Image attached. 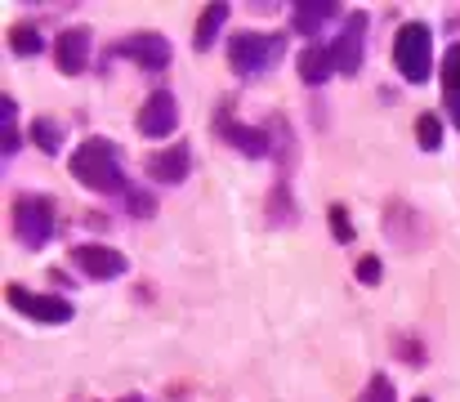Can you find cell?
<instances>
[{
    "label": "cell",
    "instance_id": "1",
    "mask_svg": "<svg viewBox=\"0 0 460 402\" xmlns=\"http://www.w3.org/2000/svg\"><path fill=\"white\" fill-rule=\"evenodd\" d=\"M72 174L90 188V192H126V174H121V152L108 138H85L72 152Z\"/></svg>",
    "mask_w": 460,
    "mask_h": 402
},
{
    "label": "cell",
    "instance_id": "2",
    "mask_svg": "<svg viewBox=\"0 0 460 402\" xmlns=\"http://www.w3.org/2000/svg\"><path fill=\"white\" fill-rule=\"evenodd\" d=\"M394 63L402 72V81L420 85L434 72V31L425 22H402L394 36Z\"/></svg>",
    "mask_w": 460,
    "mask_h": 402
},
{
    "label": "cell",
    "instance_id": "3",
    "mask_svg": "<svg viewBox=\"0 0 460 402\" xmlns=\"http://www.w3.org/2000/svg\"><path fill=\"white\" fill-rule=\"evenodd\" d=\"M282 54H287V36H282V31H278V36L242 31V36L228 40V63H233L237 76H260V72H269Z\"/></svg>",
    "mask_w": 460,
    "mask_h": 402
},
{
    "label": "cell",
    "instance_id": "4",
    "mask_svg": "<svg viewBox=\"0 0 460 402\" xmlns=\"http://www.w3.org/2000/svg\"><path fill=\"white\" fill-rule=\"evenodd\" d=\"M13 237L22 246H45L54 237V197L45 192H22L13 201Z\"/></svg>",
    "mask_w": 460,
    "mask_h": 402
},
{
    "label": "cell",
    "instance_id": "5",
    "mask_svg": "<svg viewBox=\"0 0 460 402\" xmlns=\"http://www.w3.org/2000/svg\"><path fill=\"white\" fill-rule=\"evenodd\" d=\"M4 299H9V308H18L22 317L45 322V326H63V322H72V317H76V313H72V304H67L63 295H36V290H27V286H9V290H4Z\"/></svg>",
    "mask_w": 460,
    "mask_h": 402
},
{
    "label": "cell",
    "instance_id": "6",
    "mask_svg": "<svg viewBox=\"0 0 460 402\" xmlns=\"http://www.w3.org/2000/svg\"><path fill=\"white\" fill-rule=\"evenodd\" d=\"M215 134L219 138H228L237 152H246V156H269V147H273V138L264 126H242L237 117H233V103H219V112H215Z\"/></svg>",
    "mask_w": 460,
    "mask_h": 402
},
{
    "label": "cell",
    "instance_id": "7",
    "mask_svg": "<svg viewBox=\"0 0 460 402\" xmlns=\"http://www.w3.org/2000/svg\"><path fill=\"white\" fill-rule=\"evenodd\" d=\"M112 54H121V58H135L144 72H161V67H170V40L161 36V31H135V36H126V40H117V49Z\"/></svg>",
    "mask_w": 460,
    "mask_h": 402
},
{
    "label": "cell",
    "instance_id": "8",
    "mask_svg": "<svg viewBox=\"0 0 460 402\" xmlns=\"http://www.w3.org/2000/svg\"><path fill=\"white\" fill-rule=\"evenodd\" d=\"M135 126L144 138H170L174 126H179V103H174V94L170 90H156L144 99V108H139V117H135Z\"/></svg>",
    "mask_w": 460,
    "mask_h": 402
},
{
    "label": "cell",
    "instance_id": "9",
    "mask_svg": "<svg viewBox=\"0 0 460 402\" xmlns=\"http://www.w3.org/2000/svg\"><path fill=\"white\" fill-rule=\"evenodd\" d=\"M362 54H367V13H353L349 27L340 31V40L331 45L335 72H340V76H358V72H362Z\"/></svg>",
    "mask_w": 460,
    "mask_h": 402
},
{
    "label": "cell",
    "instance_id": "10",
    "mask_svg": "<svg viewBox=\"0 0 460 402\" xmlns=\"http://www.w3.org/2000/svg\"><path fill=\"white\" fill-rule=\"evenodd\" d=\"M72 264L81 268L90 281H108V277H121L130 260L112 246H99V242H85V246H72Z\"/></svg>",
    "mask_w": 460,
    "mask_h": 402
},
{
    "label": "cell",
    "instance_id": "11",
    "mask_svg": "<svg viewBox=\"0 0 460 402\" xmlns=\"http://www.w3.org/2000/svg\"><path fill=\"white\" fill-rule=\"evenodd\" d=\"M90 45H94V31L90 27H67L54 45V58H58V72L63 76H81L90 67Z\"/></svg>",
    "mask_w": 460,
    "mask_h": 402
},
{
    "label": "cell",
    "instance_id": "12",
    "mask_svg": "<svg viewBox=\"0 0 460 402\" xmlns=\"http://www.w3.org/2000/svg\"><path fill=\"white\" fill-rule=\"evenodd\" d=\"M188 165H192L188 143H170V147H161V152L148 156V174H153L156 183H179V179H188Z\"/></svg>",
    "mask_w": 460,
    "mask_h": 402
},
{
    "label": "cell",
    "instance_id": "13",
    "mask_svg": "<svg viewBox=\"0 0 460 402\" xmlns=\"http://www.w3.org/2000/svg\"><path fill=\"white\" fill-rule=\"evenodd\" d=\"M296 63H300V81H305V85H326V81L335 76L331 45H317V40H313V45L300 49V58H296Z\"/></svg>",
    "mask_w": 460,
    "mask_h": 402
},
{
    "label": "cell",
    "instance_id": "14",
    "mask_svg": "<svg viewBox=\"0 0 460 402\" xmlns=\"http://www.w3.org/2000/svg\"><path fill=\"white\" fill-rule=\"evenodd\" d=\"M340 13V4H331V0H300V4H291V27L300 31V36H313V31H322V22H331Z\"/></svg>",
    "mask_w": 460,
    "mask_h": 402
},
{
    "label": "cell",
    "instance_id": "15",
    "mask_svg": "<svg viewBox=\"0 0 460 402\" xmlns=\"http://www.w3.org/2000/svg\"><path fill=\"white\" fill-rule=\"evenodd\" d=\"M228 13H233L228 4H206V9H201V18H197V36H192V49H197V54H206V49L215 45V36H219V27L228 22Z\"/></svg>",
    "mask_w": 460,
    "mask_h": 402
},
{
    "label": "cell",
    "instance_id": "16",
    "mask_svg": "<svg viewBox=\"0 0 460 402\" xmlns=\"http://www.w3.org/2000/svg\"><path fill=\"white\" fill-rule=\"evenodd\" d=\"M9 49H13L18 58H31V54L45 49V36H40L31 22H18V27H9Z\"/></svg>",
    "mask_w": 460,
    "mask_h": 402
},
{
    "label": "cell",
    "instance_id": "17",
    "mask_svg": "<svg viewBox=\"0 0 460 402\" xmlns=\"http://www.w3.org/2000/svg\"><path fill=\"white\" fill-rule=\"evenodd\" d=\"M27 134H31V143H36L40 152H49V156L63 147V130H58V121H49V117H36Z\"/></svg>",
    "mask_w": 460,
    "mask_h": 402
},
{
    "label": "cell",
    "instance_id": "18",
    "mask_svg": "<svg viewBox=\"0 0 460 402\" xmlns=\"http://www.w3.org/2000/svg\"><path fill=\"white\" fill-rule=\"evenodd\" d=\"M416 143H420L425 152H438V147H443V121H438L434 112H420V117H416Z\"/></svg>",
    "mask_w": 460,
    "mask_h": 402
},
{
    "label": "cell",
    "instance_id": "19",
    "mask_svg": "<svg viewBox=\"0 0 460 402\" xmlns=\"http://www.w3.org/2000/svg\"><path fill=\"white\" fill-rule=\"evenodd\" d=\"M438 76H443V90H447V94H460V40L447 49V54H443Z\"/></svg>",
    "mask_w": 460,
    "mask_h": 402
},
{
    "label": "cell",
    "instance_id": "20",
    "mask_svg": "<svg viewBox=\"0 0 460 402\" xmlns=\"http://www.w3.org/2000/svg\"><path fill=\"white\" fill-rule=\"evenodd\" d=\"M358 402H398V398H394L389 376H380V371H376V376L367 380V389H362V398H358Z\"/></svg>",
    "mask_w": 460,
    "mask_h": 402
},
{
    "label": "cell",
    "instance_id": "21",
    "mask_svg": "<svg viewBox=\"0 0 460 402\" xmlns=\"http://www.w3.org/2000/svg\"><path fill=\"white\" fill-rule=\"evenodd\" d=\"M126 201H130V210L139 215V219H148L156 210V201H153V192H144V188H126Z\"/></svg>",
    "mask_w": 460,
    "mask_h": 402
},
{
    "label": "cell",
    "instance_id": "22",
    "mask_svg": "<svg viewBox=\"0 0 460 402\" xmlns=\"http://www.w3.org/2000/svg\"><path fill=\"white\" fill-rule=\"evenodd\" d=\"M331 233H335V242H353V224H349L344 206H331Z\"/></svg>",
    "mask_w": 460,
    "mask_h": 402
},
{
    "label": "cell",
    "instance_id": "23",
    "mask_svg": "<svg viewBox=\"0 0 460 402\" xmlns=\"http://www.w3.org/2000/svg\"><path fill=\"white\" fill-rule=\"evenodd\" d=\"M358 281H367V286L380 281V260H376V255H362V260H358Z\"/></svg>",
    "mask_w": 460,
    "mask_h": 402
},
{
    "label": "cell",
    "instance_id": "24",
    "mask_svg": "<svg viewBox=\"0 0 460 402\" xmlns=\"http://www.w3.org/2000/svg\"><path fill=\"white\" fill-rule=\"evenodd\" d=\"M447 117H452V126L460 130V94H447Z\"/></svg>",
    "mask_w": 460,
    "mask_h": 402
},
{
    "label": "cell",
    "instance_id": "25",
    "mask_svg": "<svg viewBox=\"0 0 460 402\" xmlns=\"http://www.w3.org/2000/svg\"><path fill=\"white\" fill-rule=\"evenodd\" d=\"M121 402H144V398H121Z\"/></svg>",
    "mask_w": 460,
    "mask_h": 402
},
{
    "label": "cell",
    "instance_id": "26",
    "mask_svg": "<svg viewBox=\"0 0 460 402\" xmlns=\"http://www.w3.org/2000/svg\"><path fill=\"white\" fill-rule=\"evenodd\" d=\"M411 402H434V398H411Z\"/></svg>",
    "mask_w": 460,
    "mask_h": 402
}]
</instances>
